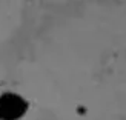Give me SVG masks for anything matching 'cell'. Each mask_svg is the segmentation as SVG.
<instances>
[{"mask_svg":"<svg viewBox=\"0 0 126 120\" xmlns=\"http://www.w3.org/2000/svg\"><path fill=\"white\" fill-rule=\"evenodd\" d=\"M25 109L26 103L14 94H5L3 97H0V119L16 120L23 114Z\"/></svg>","mask_w":126,"mask_h":120,"instance_id":"6da1fadb","label":"cell"}]
</instances>
